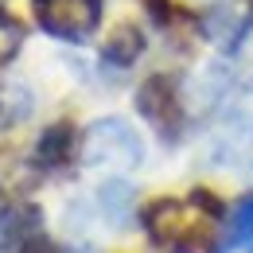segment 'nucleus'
Masks as SVG:
<instances>
[{
  "instance_id": "nucleus-16",
  "label": "nucleus",
  "mask_w": 253,
  "mask_h": 253,
  "mask_svg": "<svg viewBox=\"0 0 253 253\" xmlns=\"http://www.w3.org/2000/svg\"><path fill=\"white\" fill-rule=\"evenodd\" d=\"M0 4H4V0H0Z\"/></svg>"
},
{
  "instance_id": "nucleus-4",
  "label": "nucleus",
  "mask_w": 253,
  "mask_h": 253,
  "mask_svg": "<svg viewBox=\"0 0 253 253\" xmlns=\"http://www.w3.org/2000/svg\"><path fill=\"white\" fill-rule=\"evenodd\" d=\"M136 109L144 113V121L156 128L164 140H171L175 132H179V97H175V86H171V78H164V74H152L144 86H140V94H136Z\"/></svg>"
},
{
  "instance_id": "nucleus-13",
  "label": "nucleus",
  "mask_w": 253,
  "mask_h": 253,
  "mask_svg": "<svg viewBox=\"0 0 253 253\" xmlns=\"http://www.w3.org/2000/svg\"><path fill=\"white\" fill-rule=\"evenodd\" d=\"M207 35H211V39H218V43H230V39L238 35V20H234L226 8H218V12L207 20Z\"/></svg>"
},
{
  "instance_id": "nucleus-7",
  "label": "nucleus",
  "mask_w": 253,
  "mask_h": 253,
  "mask_svg": "<svg viewBox=\"0 0 253 253\" xmlns=\"http://www.w3.org/2000/svg\"><path fill=\"white\" fill-rule=\"evenodd\" d=\"M70 128L66 125H55L47 128L43 136H39V148H35V160L43 164V168H55V164H63L66 156H70Z\"/></svg>"
},
{
  "instance_id": "nucleus-12",
  "label": "nucleus",
  "mask_w": 253,
  "mask_h": 253,
  "mask_svg": "<svg viewBox=\"0 0 253 253\" xmlns=\"http://www.w3.org/2000/svg\"><path fill=\"white\" fill-rule=\"evenodd\" d=\"M20 47H24V28H20L12 16L0 12V66L12 63V59L20 55Z\"/></svg>"
},
{
  "instance_id": "nucleus-2",
  "label": "nucleus",
  "mask_w": 253,
  "mask_h": 253,
  "mask_svg": "<svg viewBox=\"0 0 253 253\" xmlns=\"http://www.w3.org/2000/svg\"><path fill=\"white\" fill-rule=\"evenodd\" d=\"M39 28L55 39H86L101 20V0H32Z\"/></svg>"
},
{
  "instance_id": "nucleus-1",
  "label": "nucleus",
  "mask_w": 253,
  "mask_h": 253,
  "mask_svg": "<svg viewBox=\"0 0 253 253\" xmlns=\"http://www.w3.org/2000/svg\"><path fill=\"white\" fill-rule=\"evenodd\" d=\"M144 156L140 136L132 132L128 121L121 117H101L86 128L82 136V164L86 168H109V171H128Z\"/></svg>"
},
{
  "instance_id": "nucleus-8",
  "label": "nucleus",
  "mask_w": 253,
  "mask_h": 253,
  "mask_svg": "<svg viewBox=\"0 0 253 253\" xmlns=\"http://www.w3.org/2000/svg\"><path fill=\"white\" fill-rule=\"evenodd\" d=\"M144 51V39H140V32L136 28H121V32L109 39V47H105V59L117 66H128L136 55Z\"/></svg>"
},
{
  "instance_id": "nucleus-6",
  "label": "nucleus",
  "mask_w": 253,
  "mask_h": 253,
  "mask_svg": "<svg viewBox=\"0 0 253 253\" xmlns=\"http://www.w3.org/2000/svg\"><path fill=\"white\" fill-rule=\"evenodd\" d=\"M97 203H101V214L113 226H125L128 214H132V187L125 179H109L105 187L97 191Z\"/></svg>"
},
{
  "instance_id": "nucleus-14",
  "label": "nucleus",
  "mask_w": 253,
  "mask_h": 253,
  "mask_svg": "<svg viewBox=\"0 0 253 253\" xmlns=\"http://www.w3.org/2000/svg\"><path fill=\"white\" fill-rule=\"evenodd\" d=\"M246 4H250V8H253V0H246Z\"/></svg>"
},
{
  "instance_id": "nucleus-9",
  "label": "nucleus",
  "mask_w": 253,
  "mask_h": 253,
  "mask_svg": "<svg viewBox=\"0 0 253 253\" xmlns=\"http://www.w3.org/2000/svg\"><path fill=\"white\" fill-rule=\"evenodd\" d=\"M226 86H230V74H226V66H222V63H214V66H207V70L195 78L191 90H195L199 101H214V97H222Z\"/></svg>"
},
{
  "instance_id": "nucleus-10",
  "label": "nucleus",
  "mask_w": 253,
  "mask_h": 253,
  "mask_svg": "<svg viewBox=\"0 0 253 253\" xmlns=\"http://www.w3.org/2000/svg\"><path fill=\"white\" fill-rule=\"evenodd\" d=\"M0 109H4V117H8V121H24V117L32 113V94H28L20 82L0 86Z\"/></svg>"
},
{
  "instance_id": "nucleus-11",
  "label": "nucleus",
  "mask_w": 253,
  "mask_h": 253,
  "mask_svg": "<svg viewBox=\"0 0 253 253\" xmlns=\"http://www.w3.org/2000/svg\"><path fill=\"white\" fill-rule=\"evenodd\" d=\"M230 246H253V195L234 207V226H230Z\"/></svg>"
},
{
  "instance_id": "nucleus-5",
  "label": "nucleus",
  "mask_w": 253,
  "mask_h": 253,
  "mask_svg": "<svg viewBox=\"0 0 253 253\" xmlns=\"http://www.w3.org/2000/svg\"><path fill=\"white\" fill-rule=\"evenodd\" d=\"M32 238H39V214L35 207H8L0 211V250H20Z\"/></svg>"
},
{
  "instance_id": "nucleus-15",
  "label": "nucleus",
  "mask_w": 253,
  "mask_h": 253,
  "mask_svg": "<svg viewBox=\"0 0 253 253\" xmlns=\"http://www.w3.org/2000/svg\"><path fill=\"white\" fill-rule=\"evenodd\" d=\"M0 253H12V250H0Z\"/></svg>"
},
{
  "instance_id": "nucleus-3",
  "label": "nucleus",
  "mask_w": 253,
  "mask_h": 253,
  "mask_svg": "<svg viewBox=\"0 0 253 253\" xmlns=\"http://www.w3.org/2000/svg\"><path fill=\"white\" fill-rule=\"evenodd\" d=\"M144 226L148 234L156 238L160 246H187L195 238H203V214H199V195H195V207L187 203H175V199H160L144 211Z\"/></svg>"
}]
</instances>
